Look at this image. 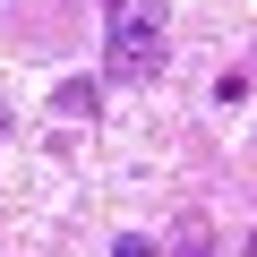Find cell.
<instances>
[{
    "mask_svg": "<svg viewBox=\"0 0 257 257\" xmlns=\"http://www.w3.org/2000/svg\"><path fill=\"white\" fill-rule=\"evenodd\" d=\"M111 257H155V240H138V231H128V240H111Z\"/></svg>",
    "mask_w": 257,
    "mask_h": 257,
    "instance_id": "3",
    "label": "cell"
},
{
    "mask_svg": "<svg viewBox=\"0 0 257 257\" xmlns=\"http://www.w3.org/2000/svg\"><path fill=\"white\" fill-rule=\"evenodd\" d=\"M52 111H60V120H86V111H94V86H52Z\"/></svg>",
    "mask_w": 257,
    "mask_h": 257,
    "instance_id": "2",
    "label": "cell"
},
{
    "mask_svg": "<svg viewBox=\"0 0 257 257\" xmlns=\"http://www.w3.org/2000/svg\"><path fill=\"white\" fill-rule=\"evenodd\" d=\"M103 77H120V86H146V77H163V18L155 9H138V0H111L103 9Z\"/></svg>",
    "mask_w": 257,
    "mask_h": 257,
    "instance_id": "1",
    "label": "cell"
}]
</instances>
